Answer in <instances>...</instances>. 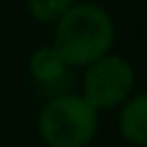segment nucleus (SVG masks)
Instances as JSON below:
<instances>
[{"instance_id": "1", "label": "nucleus", "mask_w": 147, "mask_h": 147, "mask_svg": "<svg viewBox=\"0 0 147 147\" xmlns=\"http://www.w3.org/2000/svg\"><path fill=\"white\" fill-rule=\"evenodd\" d=\"M115 25L110 14L94 2H76L55 23V48L69 67H87L110 53Z\"/></svg>"}, {"instance_id": "2", "label": "nucleus", "mask_w": 147, "mask_h": 147, "mask_svg": "<svg viewBox=\"0 0 147 147\" xmlns=\"http://www.w3.org/2000/svg\"><path fill=\"white\" fill-rule=\"evenodd\" d=\"M99 129V110L80 94L51 96L37 115V133L46 147H87Z\"/></svg>"}, {"instance_id": "3", "label": "nucleus", "mask_w": 147, "mask_h": 147, "mask_svg": "<svg viewBox=\"0 0 147 147\" xmlns=\"http://www.w3.org/2000/svg\"><path fill=\"white\" fill-rule=\"evenodd\" d=\"M133 90V67L119 55H103L85 67L83 99L96 108H115L129 99Z\"/></svg>"}, {"instance_id": "4", "label": "nucleus", "mask_w": 147, "mask_h": 147, "mask_svg": "<svg viewBox=\"0 0 147 147\" xmlns=\"http://www.w3.org/2000/svg\"><path fill=\"white\" fill-rule=\"evenodd\" d=\"M69 64L64 62V57L57 53L55 46H39L28 62V74L34 80L37 87H41L46 94L57 96L64 94L69 87Z\"/></svg>"}, {"instance_id": "5", "label": "nucleus", "mask_w": 147, "mask_h": 147, "mask_svg": "<svg viewBox=\"0 0 147 147\" xmlns=\"http://www.w3.org/2000/svg\"><path fill=\"white\" fill-rule=\"evenodd\" d=\"M117 126L126 142L140 147L147 145V92L129 99L122 106Z\"/></svg>"}, {"instance_id": "6", "label": "nucleus", "mask_w": 147, "mask_h": 147, "mask_svg": "<svg viewBox=\"0 0 147 147\" xmlns=\"http://www.w3.org/2000/svg\"><path fill=\"white\" fill-rule=\"evenodd\" d=\"M74 5L76 0H28L25 9L34 23L46 25V23H57Z\"/></svg>"}]
</instances>
